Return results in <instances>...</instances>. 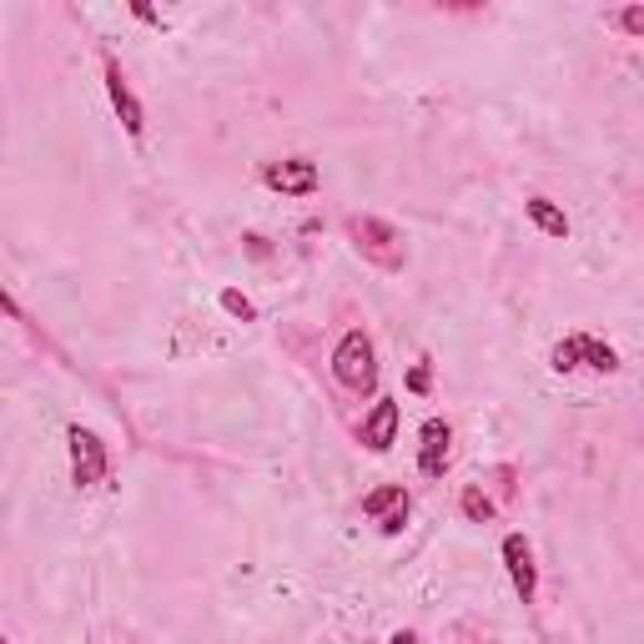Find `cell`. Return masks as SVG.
<instances>
[{
	"label": "cell",
	"instance_id": "1",
	"mask_svg": "<svg viewBox=\"0 0 644 644\" xmlns=\"http://www.w3.org/2000/svg\"><path fill=\"white\" fill-rule=\"evenodd\" d=\"M348 237H352V247H358L372 267H382V273H398V267L408 263L403 232H398L388 217H372V212H352V217H348Z\"/></svg>",
	"mask_w": 644,
	"mask_h": 644
},
{
	"label": "cell",
	"instance_id": "2",
	"mask_svg": "<svg viewBox=\"0 0 644 644\" xmlns=\"http://www.w3.org/2000/svg\"><path fill=\"white\" fill-rule=\"evenodd\" d=\"M333 378L358 398L378 388V352H372V338L362 328H348L338 338V348H333Z\"/></svg>",
	"mask_w": 644,
	"mask_h": 644
},
{
	"label": "cell",
	"instance_id": "3",
	"mask_svg": "<svg viewBox=\"0 0 644 644\" xmlns=\"http://www.w3.org/2000/svg\"><path fill=\"white\" fill-rule=\"evenodd\" d=\"M549 368H554V372H574V368L620 372V352H614L610 343L590 338V333H574V338L554 343V352H549Z\"/></svg>",
	"mask_w": 644,
	"mask_h": 644
},
{
	"label": "cell",
	"instance_id": "4",
	"mask_svg": "<svg viewBox=\"0 0 644 644\" xmlns=\"http://www.w3.org/2000/svg\"><path fill=\"white\" fill-rule=\"evenodd\" d=\"M67 453H71V483L76 489H96L106 479V443L91 428H81V423L67 428Z\"/></svg>",
	"mask_w": 644,
	"mask_h": 644
},
{
	"label": "cell",
	"instance_id": "5",
	"mask_svg": "<svg viewBox=\"0 0 644 644\" xmlns=\"http://www.w3.org/2000/svg\"><path fill=\"white\" fill-rule=\"evenodd\" d=\"M101 71H106V96H111V111L121 116V132L132 136V142H142V132H146V111H142V101H136V91H132V81H126V71H121V61L116 55H101Z\"/></svg>",
	"mask_w": 644,
	"mask_h": 644
},
{
	"label": "cell",
	"instance_id": "6",
	"mask_svg": "<svg viewBox=\"0 0 644 644\" xmlns=\"http://www.w3.org/2000/svg\"><path fill=\"white\" fill-rule=\"evenodd\" d=\"M499 554H503V564H509L513 594H519V600H524V604H534V600H539V564H534V544H529L524 534H503Z\"/></svg>",
	"mask_w": 644,
	"mask_h": 644
},
{
	"label": "cell",
	"instance_id": "7",
	"mask_svg": "<svg viewBox=\"0 0 644 644\" xmlns=\"http://www.w3.org/2000/svg\"><path fill=\"white\" fill-rule=\"evenodd\" d=\"M263 182L273 186V192H283V197H313L323 176H317V166L307 162V156H283V162L263 166Z\"/></svg>",
	"mask_w": 644,
	"mask_h": 644
},
{
	"label": "cell",
	"instance_id": "8",
	"mask_svg": "<svg viewBox=\"0 0 644 644\" xmlns=\"http://www.w3.org/2000/svg\"><path fill=\"white\" fill-rule=\"evenodd\" d=\"M448 459H453V428H448L443 418H428V423L418 428V473H423V479H443Z\"/></svg>",
	"mask_w": 644,
	"mask_h": 644
},
{
	"label": "cell",
	"instance_id": "9",
	"mask_svg": "<svg viewBox=\"0 0 644 644\" xmlns=\"http://www.w3.org/2000/svg\"><path fill=\"white\" fill-rule=\"evenodd\" d=\"M362 513H368L382 534H403V524H408V493L398 489V483H382V489H372L368 499H362Z\"/></svg>",
	"mask_w": 644,
	"mask_h": 644
},
{
	"label": "cell",
	"instance_id": "10",
	"mask_svg": "<svg viewBox=\"0 0 644 644\" xmlns=\"http://www.w3.org/2000/svg\"><path fill=\"white\" fill-rule=\"evenodd\" d=\"M398 443V398H378L372 413L362 418V448L368 453H388Z\"/></svg>",
	"mask_w": 644,
	"mask_h": 644
},
{
	"label": "cell",
	"instance_id": "11",
	"mask_svg": "<svg viewBox=\"0 0 644 644\" xmlns=\"http://www.w3.org/2000/svg\"><path fill=\"white\" fill-rule=\"evenodd\" d=\"M529 222H534L544 237H569V217L549 197H529Z\"/></svg>",
	"mask_w": 644,
	"mask_h": 644
},
{
	"label": "cell",
	"instance_id": "12",
	"mask_svg": "<svg viewBox=\"0 0 644 644\" xmlns=\"http://www.w3.org/2000/svg\"><path fill=\"white\" fill-rule=\"evenodd\" d=\"M459 509H463V519H469V524H489V519H493V499L479 489V483H469V489L459 493Z\"/></svg>",
	"mask_w": 644,
	"mask_h": 644
},
{
	"label": "cell",
	"instance_id": "13",
	"mask_svg": "<svg viewBox=\"0 0 644 644\" xmlns=\"http://www.w3.org/2000/svg\"><path fill=\"white\" fill-rule=\"evenodd\" d=\"M222 313H232L237 317V323H252V317H257V307H252V297L247 293H237V287H222Z\"/></svg>",
	"mask_w": 644,
	"mask_h": 644
},
{
	"label": "cell",
	"instance_id": "14",
	"mask_svg": "<svg viewBox=\"0 0 644 644\" xmlns=\"http://www.w3.org/2000/svg\"><path fill=\"white\" fill-rule=\"evenodd\" d=\"M610 21L620 25L624 35H634V41H644V6H624V11H614Z\"/></svg>",
	"mask_w": 644,
	"mask_h": 644
},
{
	"label": "cell",
	"instance_id": "15",
	"mask_svg": "<svg viewBox=\"0 0 644 644\" xmlns=\"http://www.w3.org/2000/svg\"><path fill=\"white\" fill-rule=\"evenodd\" d=\"M408 388H413V393H428V368H423V362L408 372Z\"/></svg>",
	"mask_w": 644,
	"mask_h": 644
},
{
	"label": "cell",
	"instance_id": "16",
	"mask_svg": "<svg viewBox=\"0 0 644 644\" xmlns=\"http://www.w3.org/2000/svg\"><path fill=\"white\" fill-rule=\"evenodd\" d=\"M388 644H418V634H413V630H398V634H393V640H388Z\"/></svg>",
	"mask_w": 644,
	"mask_h": 644
},
{
	"label": "cell",
	"instance_id": "17",
	"mask_svg": "<svg viewBox=\"0 0 644 644\" xmlns=\"http://www.w3.org/2000/svg\"><path fill=\"white\" fill-rule=\"evenodd\" d=\"M0 644H11V640H0Z\"/></svg>",
	"mask_w": 644,
	"mask_h": 644
}]
</instances>
